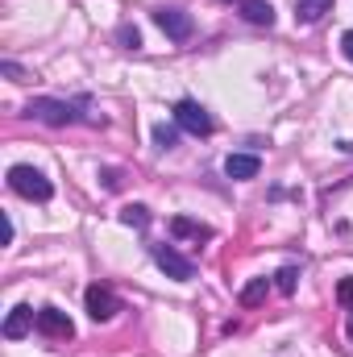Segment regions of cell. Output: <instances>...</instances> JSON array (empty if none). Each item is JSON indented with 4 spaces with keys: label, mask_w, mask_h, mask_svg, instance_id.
Here are the masks:
<instances>
[{
    "label": "cell",
    "mask_w": 353,
    "mask_h": 357,
    "mask_svg": "<svg viewBox=\"0 0 353 357\" xmlns=\"http://www.w3.org/2000/svg\"><path fill=\"white\" fill-rule=\"evenodd\" d=\"M8 187H13L17 195L33 199V204H46V199L54 195L50 178L42 175V171H33V167H13V171H8Z\"/></svg>",
    "instance_id": "cell-1"
},
{
    "label": "cell",
    "mask_w": 353,
    "mask_h": 357,
    "mask_svg": "<svg viewBox=\"0 0 353 357\" xmlns=\"http://www.w3.org/2000/svg\"><path fill=\"white\" fill-rule=\"evenodd\" d=\"M175 125L183 133H191V137H208V133H212V116H208V108H204L200 100H179L175 104Z\"/></svg>",
    "instance_id": "cell-2"
},
{
    "label": "cell",
    "mask_w": 353,
    "mask_h": 357,
    "mask_svg": "<svg viewBox=\"0 0 353 357\" xmlns=\"http://www.w3.org/2000/svg\"><path fill=\"white\" fill-rule=\"evenodd\" d=\"M25 112H29L33 121H46V125H71V121H80V112H75L71 104H63V100H46V96L29 100Z\"/></svg>",
    "instance_id": "cell-3"
},
{
    "label": "cell",
    "mask_w": 353,
    "mask_h": 357,
    "mask_svg": "<svg viewBox=\"0 0 353 357\" xmlns=\"http://www.w3.org/2000/svg\"><path fill=\"white\" fill-rule=\"evenodd\" d=\"M84 303H88V316H91V320H112V316L121 312L117 291H112V287H100V282H91V287H88Z\"/></svg>",
    "instance_id": "cell-4"
},
{
    "label": "cell",
    "mask_w": 353,
    "mask_h": 357,
    "mask_svg": "<svg viewBox=\"0 0 353 357\" xmlns=\"http://www.w3.org/2000/svg\"><path fill=\"white\" fill-rule=\"evenodd\" d=\"M38 333L50 337V341H71V337H75V324H71L67 312H59V307H42V312H38Z\"/></svg>",
    "instance_id": "cell-5"
},
{
    "label": "cell",
    "mask_w": 353,
    "mask_h": 357,
    "mask_svg": "<svg viewBox=\"0 0 353 357\" xmlns=\"http://www.w3.org/2000/svg\"><path fill=\"white\" fill-rule=\"evenodd\" d=\"M154 25H158L171 42H187V38L195 33V21H191L187 13H179V8H158V13H154Z\"/></svg>",
    "instance_id": "cell-6"
},
{
    "label": "cell",
    "mask_w": 353,
    "mask_h": 357,
    "mask_svg": "<svg viewBox=\"0 0 353 357\" xmlns=\"http://www.w3.org/2000/svg\"><path fill=\"white\" fill-rule=\"evenodd\" d=\"M154 262L167 270L175 282H191V278H195V266H191L179 250H171V245H154Z\"/></svg>",
    "instance_id": "cell-7"
},
{
    "label": "cell",
    "mask_w": 353,
    "mask_h": 357,
    "mask_svg": "<svg viewBox=\"0 0 353 357\" xmlns=\"http://www.w3.org/2000/svg\"><path fill=\"white\" fill-rule=\"evenodd\" d=\"M29 328H38L33 307H25V303H21V307H13V312H8V320H4V337H8V341H21Z\"/></svg>",
    "instance_id": "cell-8"
},
{
    "label": "cell",
    "mask_w": 353,
    "mask_h": 357,
    "mask_svg": "<svg viewBox=\"0 0 353 357\" xmlns=\"http://www.w3.org/2000/svg\"><path fill=\"white\" fill-rule=\"evenodd\" d=\"M258 171H262V162L254 154H229L225 158V175L229 178H258Z\"/></svg>",
    "instance_id": "cell-9"
},
{
    "label": "cell",
    "mask_w": 353,
    "mask_h": 357,
    "mask_svg": "<svg viewBox=\"0 0 353 357\" xmlns=\"http://www.w3.org/2000/svg\"><path fill=\"white\" fill-rule=\"evenodd\" d=\"M171 233H175V237H191V241H208V237H212V229H208V225L187 220V216H175V220H171Z\"/></svg>",
    "instance_id": "cell-10"
},
{
    "label": "cell",
    "mask_w": 353,
    "mask_h": 357,
    "mask_svg": "<svg viewBox=\"0 0 353 357\" xmlns=\"http://www.w3.org/2000/svg\"><path fill=\"white\" fill-rule=\"evenodd\" d=\"M324 13H333V0H299V4H295V17H299L303 25H316Z\"/></svg>",
    "instance_id": "cell-11"
},
{
    "label": "cell",
    "mask_w": 353,
    "mask_h": 357,
    "mask_svg": "<svg viewBox=\"0 0 353 357\" xmlns=\"http://www.w3.org/2000/svg\"><path fill=\"white\" fill-rule=\"evenodd\" d=\"M241 17H246L250 25H274V8H270L266 0H246V4H241Z\"/></svg>",
    "instance_id": "cell-12"
},
{
    "label": "cell",
    "mask_w": 353,
    "mask_h": 357,
    "mask_svg": "<svg viewBox=\"0 0 353 357\" xmlns=\"http://www.w3.org/2000/svg\"><path fill=\"white\" fill-rule=\"evenodd\" d=\"M266 291H270V282H266V278H254V282H250V287L241 291V303H246V307L262 303V299H266Z\"/></svg>",
    "instance_id": "cell-13"
},
{
    "label": "cell",
    "mask_w": 353,
    "mask_h": 357,
    "mask_svg": "<svg viewBox=\"0 0 353 357\" xmlns=\"http://www.w3.org/2000/svg\"><path fill=\"white\" fill-rule=\"evenodd\" d=\"M121 220H125V225H133V229H146V225H150V216H146V208H142V204H129V208L121 212Z\"/></svg>",
    "instance_id": "cell-14"
},
{
    "label": "cell",
    "mask_w": 353,
    "mask_h": 357,
    "mask_svg": "<svg viewBox=\"0 0 353 357\" xmlns=\"http://www.w3.org/2000/svg\"><path fill=\"white\" fill-rule=\"evenodd\" d=\"M295 278H299V270H295V266H283L278 274H274V287H278L283 295H291V291H295Z\"/></svg>",
    "instance_id": "cell-15"
},
{
    "label": "cell",
    "mask_w": 353,
    "mask_h": 357,
    "mask_svg": "<svg viewBox=\"0 0 353 357\" xmlns=\"http://www.w3.org/2000/svg\"><path fill=\"white\" fill-rule=\"evenodd\" d=\"M154 142H158L163 150H171L179 142V125H158V129H154Z\"/></svg>",
    "instance_id": "cell-16"
},
{
    "label": "cell",
    "mask_w": 353,
    "mask_h": 357,
    "mask_svg": "<svg viewBox=\"0 0 353 357\" xmlns=\"http://www.w3.org/2000/svg\"><path fill=\"white\" fill-rule=\"evenodd\" d=\"M337 303L353 312V278H341V282H337Z\"/></svg>",
    "instance_id": "cell-17"
},
{
    "label": "cell",
    "mask_w": 353,
    "mask_h": 357,
    "mask_svg": "<svg viewBox=\"0 0 353 357\" xmlns=\"http://www.w3.org/2000/svg\"><path fill=\"white\" fill-rule=\"evenodd\" d=\"M117 38H121L129 50H137V46H142V38H137V29H133V25H121V29H117Z\"/></svg>",
    "instance_id": "cell-18"
},
{
    "label": "cell",
    "mask_w": 353,
    "mask_h": 357,
    "mask_svg": "<svg viewBox=\"0 0 353 357\" xmlns=\"http://www.w3.org/2000/svg\"><path fill=\"white\" fill-rule=\"evenodd\" d=\"M341 50H345V59H350V63H353V29H350V33H345V38H341Z\"/></svg>",
    "instance_id": "cell-19"
},
{
    "label": "cell",
    "mask_w": 353,
    "mask_h": 357,
    "mask_svg": "<svg viewBox=\"0 0 353 357\" xmlns=\"http://www.w3.org/2000/svg\"><path fill=\"white\" fill-rule=\"evenodd\" d=\"M350 337H353V324H350Z\"/></svg>",
    "instance_id": "cell-20"
}]
</instances>
